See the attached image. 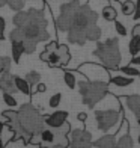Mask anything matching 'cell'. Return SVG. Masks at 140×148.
Here are the masks:
<instances>
[{
    "label": "cell",
    "instance_id": "6da1fadb",
    "mask_svg": "<svg viewBox=\"0 0 140 148\" xmlns=\"http://www.w3.org/2000/svg\"><path fill=\"white\" fill-rule=\"evenodd\" d=\"M17 113H18L20 129H21V139H26L27 142H29L30 136L39 133L45 127L44 116L30 103L23 104L20 107V110H17Z\"/></svg>",
    "mask_w": 140,
    "mask_h": 148
},
{
    "label": "cell",
    "instance_id": "7a4b0ae2",
    "mask_svg": "<svg viewBox=\"0 0 140 148\" xmlns=\"http://www.w3.org/2000/svg\"><path fill=\"white\" fill-rule=\"evenodd\" d=\"M48 20H47L44 11L41 9H29L27 11V20L23 27H20L24 32L26 38H30L36 42H42L47 41L50 38L48 33Z\"/></svg>",
    "mask_w": 140,
    "mask_h": 148
},
{
    "label": "cell",
    "instance_id": "3957f363",
    "mask_svg": "<svg viewBox=\"0 0 140 148\" xmlns=\"http://www.w3.org/2000/svg\"><path fill=\"white\" fill-rule=\"evenodd\" d=\"M93 56H97L107 70H118L121 64V50H119V39L109 38L104 42H98L97 49L93 50Z\"/></svg>",
    "mask_w": 140,
    "mask_h": 148
},
{
    "label": "cell",
    "instance_id": "277c9868",
    "mask_svg": "<svg viewBox=\"0 0 140 148\" xmlns=\"http://www.w3.org/2000/svg\"><path fill=\"white\" fill-rule=\"evenodd\" d=\"M78 91L83 104L93 107L109 94V82L105 80H82L78 82Z\"/></svg>",
    "mask_w": 140,
    "mask_h": 148
},
{
    "label": "cell",
    "instance_id": "5b68a950",
    "mask_svg": "<svg viewBox=\"0 0 140 148\" xmlns=\"http://www.w3.org/2000/svg\"><path fill=\"white\" fill-rule=\"evenodd\" d=\"M71 130V125L68 121L54 129V127L45 125L44 129L39 132V144H42L41 148H53V147H68V133Z\"/></svg>",
    "mask_w": 140,
    "mask_h": 148
},
{
    "label": "cell",
    "instance_id": "8992f818",
    "mask_svg": "<svg viewBox=\"0 0 140 148\" xmlns=\"http://www.w3.org/2000/svg\"><path fill=\"white\" fill-rule=\"evenodd\" d=\"M98 21V14L93 11L89 5H80L78 9L75 11V15L72 18V24L69 29H77V30H86L90 26L97 24Z\"/></svg>",
    "mask_w": 140,
    "mask_h": 148
},
{
    "label": "cell",
    "instance_id": "52a82bcc",
    "mask_svg": "<svg viewBox=\"0 0 140 148\" xmlns=\"http://www.w3.org/2000/svg\"><path fill=\"white\" fill-rule=\"evenodd\" d=\"M78 0H71V2L65 3L60 6V14L56 18V29L57 32H68L71 24H72V18L75 15V11L78 9Z\"/></svg>",
    "mask_w": 140,
    "mask_h": 148
},
{
    "label": "cell",
    "instance_id": "ba28073f",
    "mask_svg": "<svg viewBox=\"0 0 140 148\" xmlns=\"http://www.w3.org/2000/svg\"><path fill=\"white\" fill-rule=\"evenodd\" d=\"M124 116V112L122 109L116 112V110H95V121H97V125L101 132H107L110 130L111 127H115L119 119L122 121Z\"/></svg>",
    "mask_w": 140,
    "mask_h": 148
},
{
    "label": "cell",
    "instance_id": "9c48e42d",
    "mask_svg": "<svg viewBox=\"0 0 140 148\" xmlns=\"http://www.w3.org/2000/svg\"><path fill=\"white\" fill-rule=\"evenodd\" d=\"M68 145L71 148H92V134L83 129H75L68 133Z\"/></svg>",
    "mask_w": 140,
    "mask_h": 148
},
{
    "label": "cell",
    "instance_id": "30bf717a",
    "mask_svg": "<svg viewBox=\"0 0 140 148\" xmlns=\"http://www.w3.org/2000/svg\"><path fill=\"white\" fill-rule=\"evenodd\" d=\"M0 89H2L3 92L12 94V95L18 92L17 86H15V82H14V74H11L9 71L0 74Z\"/></svg>",
    "mask_w": 140,
    "mask_h": 148
},
{
    "label": "cell",
    "instance_id": "8fae6325",
    "mask_svg": "<svg viewBox=\"0 0 140 148\" xmlns=\"http://www.w3.org/2000/svg\"><path fill=\"white\" fill-rule=\"evenodd\" d=\"M66 118H68V112L57 110V112L51 113V115H48V116H44V121H45V125L57 129V127H60V125L65 123Z\"/></svg>",
    "mask_w": 140,
    "mask_h": 148
},
{
    "label": "cell",
    "instance_id": "7c38bea8",
    "mask_svg": "<svg viewBox=\"0 0 140 148\" xmlns=\"http://www.w3.org/2000/svg\"><path fill=\"white\" fill-rule=\"evenodd\" d=\"M66 38H68V41L71 44H77V45H84V42L88 41L86 36H84V32L83 30H77V29H69Z\"/></svg>",
    "mask_w": 140,
    "mask_h": 148
},
{
    "label": "cell",
    "instance_id": "4fadbf2b",
    "mask_svg": "<svg viewBox=\"0 0 140 148\" xmlns=\"http://www.w3.org/2000/svg\"><path fill=\"white\" fill-rule=\"evenodd\" d=\"M124 100L126 101V106L134 113L137 118H140V95H124Z\"/></svg>",
    "mask_w": 140,
    "mask_h": 148
},
{
    "label": "cell",
    "instance_id": "5bb4252c",
    "mask_svg": "<svg viewBox=\"0 0 140 148\" xmlns=\"http://www.w3.org/2000/svg\"><path fill=\"white\" fill-rule=\"evenodd\" d=\"M93 145H95L97 148H115L116 138H115V134H105V136H103V138H99L98 140H95Z\"/></svg>",
    "mask_w": 140,
    "mask_h": 148
},
{
    "label": "cell",
    "instance_id": "9a60e30c",
    "mask_svg": "<svg viewBox=\"0 0 140 148\" xmlns=\"http://www.w3.org/2000/svg\"><path fill=\"white\" fill-rule=\"evenodd\" d=\"M14 82H15V86H17L18 92L24 94V95H32V86L27 83V80H26V79L14 76Z\"/></svg>",
    "mask_w": 140,
    "mask_h": 148
},
{
    "label": "cell",
    "instance_id": "2e32d148",
    "mask_svg": "<svg viewBox=\"0 0 140 148\" xmlns=\"http://www.w3.org/2000/svg\"><path fill=\"white\" fill-rule=\"evenodd\" d=\"M133 82H134V77H130V76H115V77H110L109 83L118 86V88H125V86H130Z\"/></svg>",
    "mask_w": 140,
    "mask_h": 148
},
{
    "label": "cell",
    "instance_id": "e0dca14e",
    "mask_svg": "<svg viewBox=\"0 0 140 148\" xmlns=\"http://www.w3.org/2000/svg\"><path fill=\"white\" fill-rule=\"evenodd\" d=\"M56 53H57V56H59V60H60V66H65L71 60V55H69L68 45H65V44L57 45Z\"/></svg>",
    "mask_w": 140,
    "mask_h": 148
},
{
    "label": "cell",
    "instance_id": "ac0fdd59",
    "mask_svg": "<svg viewBox=\"0 0 140 148\" xmlns=\"http://www.w3.org/2000/svg\"><path fill=\"white\" fill-rule=\"evenodd\" d=\"M84 36L88 41H99V38H101V29H99V26L93 24L90 27H88L84 30Z\"/></svg>",
    "mask_w": 140,
    "mask_h": 148
},
{
    "label": "cell",
    "instance_id": "d6986e66",
    "mask_svg": "<svg viewBox=\"0 0 140 148\" xmlns=\"http://www.w3.org/2000/svg\"><path fill=\"white\" fill-rule=\"evenodd\" d=\"M115 148H134V142H133V138L131 134L126 132L124 136H121L116 140V145Z\"/></svg>",
    "mask_w": 140,
    "mask_h": 148
},
{
    "label": "cell",
    "instance_id": "ffe728a7",
    "mask_svg": "<svg viewBox=\"0 0 140 148\" xmlns=\"http://www.w3.org/2000/svg\"><path fill=\"white\" fill-rule=\"evenodd\" d=\"M11 50H12V60L18 64L20 59H21V55L24 53L23 42H11Z\"/></svg>",
    "mask_w": 140,
    "mask_h": 148
},
{
    "label": "cell",
    "instance_id": "44dd1931",
    "mask_svg": "<svg viewBox=\"0 0 140 148\" xmlns=\"http://www.w3.org/2000/svg\"><path fill=\"white\" fill-rule=\"evenodd\" d=\"M128 51H130V55H133V56H136L137 53L140 51V35H133L131 41L128 44Z\"/></svg>",
    "mask_w": 140,
    "mask_h": 148
},
{
    "label": "cell",
    "instance_id": "7402d4cb",
    "mask_svg": "<svg viewBox=\"0 0 140 148\" xmlns=\"http://www.w3.org/2000/svg\"><path fill=\"white\" fill-rule=\"evenodd\" d=\"M121 9L124 15H133L136 11V3L133 0H122L121 3Z\"/></svg>",
    "mask_w": 140,
    "mask_h": 148
},
{
    "label": "cell",
    "instance_id": "603a6c76",
    "mask_svg": "<svg viewBox=\"0 0 140 148\" xmlns=\"http://www.w3.org/2000/svg\"><path fill=\"white\" fill-rule=\"evenodd\" d=\"M116 17H118V12L113 6L109 5V6H104L103 8V18L105 20V21H115Z\"/></svg>",
    "mask_w": 140,
    "mask_h": 148
},
{
    "label": "cell",
    "instance_id": "cb8c5ba5",
    "mask_svg": "<svg viewBox=\"0 0 140 148\" xmlns=\"http://www.w3.org/2000/svg\"><path fill=\"white\" fill-rule=\"evenodd\" d=\"M9 39H11V42H23L24 41V32L20 27H15L14 30L9 32Z\"/></svg>",
    "mask_w": 140,
    "mask_h": 148
},
{
    "label": "cell",
    "instance_id": "d4e9b609",
    "mask_svg": "<svg viewBox=\"0 0 140 148\" xmlns=\"http://www.w3.org/2000/svg\"><path fill=\"white\" fill-rule=\"evenodd\" d=\"M24 79L27 80V83L30 86H35V85H38L39 82H41V74H39L38 71H29L27 74H26Z\"/></svg>",
    "mask_w": 140,
    "mask_h": 148
},
{
    "label": "cell",
    "instance_id": "484cf974",
    "mask_svg": "<svg viewBox=\"0 0 140 148\" xmlns=\"http://www.w3.org/2000/svg\"><path fill=\"white\" fill-rule=\"evenodd\" d=\"M63 80H65V83H66V86H68L69 89H74L75 88V74L74 73H71V71H65L63 73Z\"/></svg>",
    "mask_w": 140,
    "mask_h": 148
},
{
    "label": "cell",
    "instance_id": "4316f807",
    "mask_svg": "<svg viewBox=\"0 0 140 148\" xmlns=\"http://www.w3.org/2000/svg\"><path fill=\"white\" fill-rule=\"evenodd\" d=\"M36 45H38V42H36V41H33V39H30V38H26V36H24V41H23L24 53H27V55L33 53V51L36 50Z\"/></svg>",
    "mask_w": 140,
    "mask_h": 148
},
{
    "label": "cell",
    "instance_id": "83f0119b",
    "mask_svg": "<svg viewBox=\"0 0 140 148\" xmlns=\"http://www.w3.org/2000/svg\"><path fill=\"white\" fill-rule=\"evenodd\" d=\"M11 65H12V60L8 56H0V74L3 73H8L11 70Z\"/></svg>",
    "mask_w": 140,
    "mask_h": 148
},
{
    "label": "cell",
    "instance_id": "f1b7e54d",
    "mask_svg": "<svg viewBox=\"0 0 140 148\" xmlns=\"http://www.w3.org/2000/svg\"><path fill=\"white\" fill-rule=\"evenodd\" d=\"M24 3H26V0H6V5L9 6V8L12 11H21L24 8Z\"/></svg>",
    "mask_w": 140,
    "mask_h": 148
},
{
    "label": "cell",
    "instance_id": "f546056e",
    "mask_svg": "<svg viewBox=\"0 0 140 148\" xmlns=\"http://www.w3.org/2000/svg\"><path fill=\"white\" fill-rule=\"evenodd\" d=\"M121 71L125 74V76H130V77H137V76H140V70L134 68L133 65H128V66H122V68H121Z\"/></svg>",
    "mask_w": 140,
    "mask_h": 148
},
{
    "label": "cell",
    "instance_id": "4dcf8cb0",
    "mask_svg": "<svg viewBox=\"0 0 140 148\" xmlns=\"http://www.w3.org/2000/svg\"><path fill=\"white\" fill-rule=\"evenodd\" d=\"M3 101L6 103V106H11L12 109L18 104L17 103V100H15V97L12 95V94H8V92H3Z\"/></svg>",
    "mask_w": 140,
    "mask_h": 148
},
{
    "label": "cell",
    "instance_id": "1f68e13d",
    "mask_svg": "<svg viewBox=\"0 0 140 148\" xmlns=\"http://www.w3.org/2000/svg\"><path fill=\"white\" fill-rule=\"evenodd\" d=\"M60 101H62V94L60 92H57V94H54L51 98H50V101H48V106L50 107H53V109H56V107L60 104Z\"/></svg>",
    "mask_w": 140,
    "mask_h": 148
},
{
    "label": "cell",
    "instance_id": "d6a6232c",
    "mask_svg": "<svg viewBox=\"0 0 140 148\" xmlns=\"http://www.w3.org/2000/svg\"><path fill=\"white\" fill-rule=\"evenodd\" d=\"M115 29L118 32V35H121V36H125L126 35V27L121 21H116V20H115Z\"/></svg>",
    "mask_w": 140,
    "mask_h": 148
},
{
    "label": "cell",
    "instance_id": "836d02e7",
    "mask_svg": "<svg viewBox=\"0 0 140 148\" xmlns=\"http://www.w3.org/2000/svg\"><path fill=\"white\" fill-rule=\"evenodd\" d=\"M5 29H6V21L3 17H0V41L5 39Z\"/></svg>",
    "mask_w": 140,
    "mask_h": 148
},
{
    "label": "cell",
    "instance_id": "e575fe53",
    "mask_svg": "<svg viewBox=\"0 0 140 148\" xmlns=\"http://www.w3.org/2000/svg\"><path fill=\"white\" fill-rule=\"evenodd\" d=\"M57 45H59V44H57L56 41H50L48 44L45 45V51H47V53H53V51H56Z\"/></svg>",
    "mask_w": 140,
    "mask_h": 148
},
{
    "label": "cell",
    "instance_id": "d590c367",
    "mask_svg": "<svg viewBox=\"0 0 140 148\" xmlns=\"http://www.w3.org/2000/svg\"><path fill=\"white\" fill-rule=\"evenodd\" d=\"M35 89H36V92H38V94H42V92H45V91H47V86H45L44 83L39 82L38 85H35Z\"/></svg>",
    "mask_w": 140,
    "mask_h": 148
},
{
    "label": "cell",
    "instance_id": "8d00e7d4",
    "mask_svg": "<svg viewBox=\"0 0 140 148\" xmlns=\"http://www.w3.org/2000/svg\"><path fill=\"white\" fill-rule=\"evenodd\" d=\"M134 18H136V20H139V18H140V0H137L136 11H134Z\"/></svg>",
    "mask_w": 140,
    "mask_h": 148
},
{
    "label": "cell",
    "instance_id": "74e56055",
    "mask_svg": "<svg viewBox=\"0 0 140 148\" xmlns=\"http://www.w3.org/2000/svg\"><path fill=\"white\" fill-rule=\"evenodd\" d=\"M130 65H140V56H137V55H136V56H133Z\"/></svg>",
    "mask_w": 140,
    "mask_h": 148
},
{
    "label": "cell",
    "instance_id": "f35d334b",
    "mask_svg": "<svg viewBox=\"0 0 140 148\" xmlns=\"http://www.w3.org/2000/svg\"><path fill=\"white\" fill-rule=\"evenodd\" d=\"M77 118H78V121H86V118H88V113L82 112V113H78V115H77Z\"/></svg>",
    "mask_w": 140,
    "mask_h": 148
},
{
    "label": "cell",
    "instance_id": "ab89813d",
    "mask_svg": "<svg viewBox=\"0 0 140 148\" xmlns=\"http://www.w3.org/2000/svg\"><path fill=\"white\" fill-rule=\"evenodd\" d=\"M133 35H140V24H136L133 27Z\"/></svg>",
    "mask_w": 140,
    "mask_h": 148
},
{
    "label": "cell",
    "instance_id": "60d3db41",
    "mask_svg": "<svg viewBox=\"0 0 140 148\" xmlns=\"http://www.w3.org/2000/svg\"><path fill=\"white\" fill-rule=\"evenodd\" d=\"M2 129H3V124L0 121V148H3V142H2Z\"/></svg>",
    "mask_w": 140,
    "mask_h": 148
},
{
    "label": "cell",
    "instance_id": "b9f144b4",
    "mask_svg": "<svg viewBox=\"0 0 140 148\" xmlns=\"http://www.w3.org/2000/svg\"><path fill=\"white\" fill-rule=\"evenodd\" d=\"M6 5V0H0V8H2V6H5Z\"/></svg>",
    "mask_w": 140,
    "mask_h": 148
},
{
    "label": "cell",
    "instance_id": "7bdbcfd3",
    "mask_svg": "<svg viewBox=\"0 0 140 148\" xmlns=\"http://www.w3.org/2000/svg\"><path fill=\"white\" fill-rule=\"evenodd\" d=\"M139 130H140V118H139ZM139 142H140V133H139Z\"/></svg>",
    "mask_w": 140,
    "mask_h": 148
},
{
    "label": "cell",
    "instance_id": "ee69618b",
    "mask_svg": "<svg viewBox=\"0 0 140 148\" xmlns=\"http://www.w3.org/2000/svg\"><path fill=\"white\" fill-rule=\"evenodd\" d=\"M53 148H62V147H53Z\"/></svg>",
    "mask_w": 140,
    "mask_h": 148
},
{
    "label": "cell",
    "instance_id": "f6af8a7d",
    "mask_svg": "<svg viewBox=\"0 0 140 148\" xmlns=\"http://www.w3.org/2000/svg\"><path fill=\"white\" fill-rule=\"evenodd\" d=\"M116 2H122V0H116Z\"/></svg>",
    "mask_w": 140,
    "mask_h": 148
},
{
    "label": "cell",
    "instance_id": "bcb514c9",
    "mask_svg": "<svg viewBox=\"0 0 140 148\" xmlns=\"http://www.w3.org/2000/svg\"><path fill=\"white\" fill-rule=\"evenodd\" d=\"M45 2H50V0H45Z\"/></svg>",
    "mask_w": 140,
    "mask_h": 148
}]
</instances>
